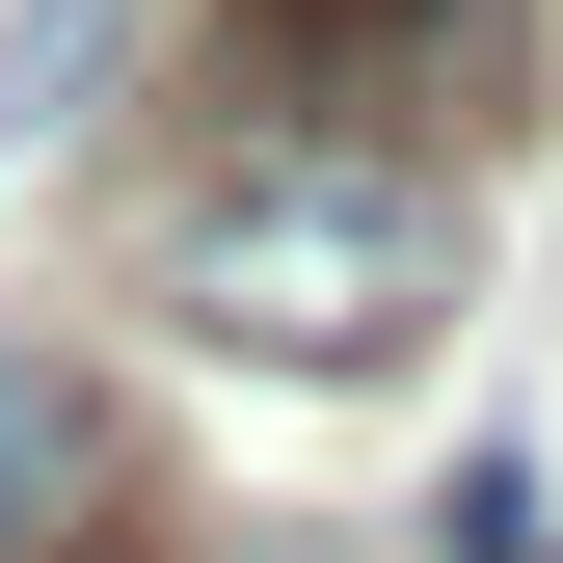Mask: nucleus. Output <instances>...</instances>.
Returning a JSON list of instances; mask_svg holds the SVG:
<instances>
[{
	"instance_id": "nucleus-3",
	"label": "nucleus",
	"mask_w": 563,
	"mask_h": 563,
	"mask_svg": "<svg viewBox=\"0 0 563 563\" xmlns=\"http://www.w3.org/2000/svg\"><path fill=\"white\" fill-rule=\"evenodd\" d=\"M108 54H134V0H0V162H27V134H81Z\"/></svg>"
},
{
	"instance_id": "nucleus-5",
	"label": "nucleus",
	"mask_w": 563,
	"mask_h": 563,
	"mask_svg": "<svg viewBox=\"0 0 563 563\" xmlns=\"http://www.w3.org/2000/svg\"><path fill=\"white\" fill-rule=\"evenodd\" d=\"M456 563H537V456H456V510H430Z\"/></svg>"
},
{
	"instance_id": "nucleus-2",
	"label": "nucleus",
	"mask_w": 563,
	"mask_h": 563,
	"mask_svg": "<svg viewBox=\"0 0 563 563\" xmlns=\"http://www.w3.org/2000/svg\"><path fill=\"white\" fill-rule=\"evenodd\" d=\"M242 81L296 134H402V162H456L483 108H510V0H242Z\"/></svg>"
},
{
	"instance_id": "nucleus-1",
	"label": "nucleus",
	"mask_w": 563,
	"mask_h": 563,
	"mask_svg": "<svg viewBox=\"0 0 563 563\" xmlns=\"http://www.w3.org/2000/svg\"><path fill=\"white\" fill-rule=\"evenodd\" d=\"M456 162H402V134H296V108H242L216 162L162 188V322L188 349H268V376H376V349H430L456 322Z\"/></svg>"
},
{
	"instance_id": "nucleus-4",
	"label": "nucleus",
	"mask_w": 563,
	"mask_h": 563,
	"mask_svg": "<svg viewBox=\"0 0 563 563\" xmlns=\"http://www.w3.org/2000/svg\"><path fill=\"white\" fill-rule=\"evenodd\" d=\"M81 376H27V349H0V563H54V537H81Z\"/></svg>"
}]
</instances>
